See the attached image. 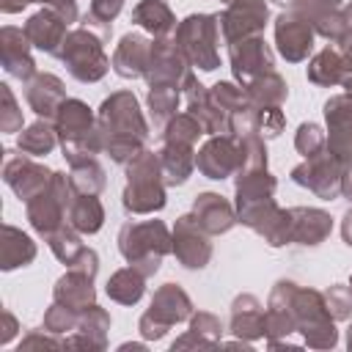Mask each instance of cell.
Masks as SVG:
<instances>
[{"instance_id": "1", "label": "cell", "mask_w": 352, "mask_h": 352, "mask_svg": "<svg viewBox=\"0 0 352 352\" xmlns=\"http://www.w3.org/2000/svg\"><path fill=\"white\" fill-rule=\"evenodd\" d=\"M96 126H99V138H102V151L118 165H126L132 157H138L146 148L148 124H146L140 102L132 91L110 94L99 104Z\"/></svg>"}, {"instance_id": "2", "label": "cell", "mask_w": 352, "mask_h": 352, "mask_svg": "<svg viewBox=\"0 0 352 352\" xmlns=\"http://www.w3.org/2000/svg\"><path fill=\"white\" fill-rule=\"evenodd\" d=\"M270 300L289 305L294 316V330L302 336V344L311 349H333L338 344L336 319L327 311L324 294L316 289L297 286L294 280H278L270 292Z\"/></svg>"}, {"instance_id": "3", "label": "cell", "mask_w": 352, "mask_h": 352, "mask_svg": "<svg viewBox=\"0 0 352 352\" xmlns=\"http://www.w3.org/2000/svg\"><path fill=\"white\" fill-rule=\"evenodd\" d=\"M118 253L126 264L138 267L146 278H151L162 258L173 253V236L162 220H129L118 231Z\"/></svg>"}, {"instance_id": "4", "label": "cell", "mask_w": 352, "mask_h": 352, "mask_svg": "<svg viewBox=\"0 0 352 352\" xmlns=\"http://www.w3.org/2000/svg\"><path fill=\"white\" fill-rule=\"evenodd\" d=\"M165 187L160 154L143 148L126 162V187L121 192V204L129 214H154L168 204Z\"/></svg>"}, {"instance_id": "5", "label": "cell", "mask_w": 352, "mask_h": 352, "mask_svg": "<svg viewBox=\"0 0 352 352\" xmlns=\"http://www.w3.org/2000/svg\"><path fill=\"white\" fill-rule=\"evenodd\" d=\"M55 129L60 138V151L66 157L69 165L94 160L102 151V138H99V126L96 118L91 113V107L82 99H66L55 116Z\"/></svg>"}, {"instance_id": "6", "label": "cell", "mask_w": 352, "mask_h": 352, "mask_svg": "<svg viewBox=\"0 0 352 352\" xmlns=\"http://www.w3.org/2000/svg\"><path fill=\"white\" fill-rule=\"evenodd\" d=\"M179 50L190 60V66H198L201 72H214L220 66V19L217 14H190L179 22L173 33Z\"/></svg>"}, {"instance_id": "7", "label": "cell", "mask_w": 352, "mask_h": 352, "mask_svg": "<svg viewBox=\"0 0 352 352\" xmlns=\"http://www.w3.org/2000/svg\"><path fill=\"white\" fill-rule=\"evenodd\" d=\"M58 58L77 82H99L110 69V58L104 52V38L82 25L69 30Z\"/></svg>"}, {"instance_id": "8", "label": "cell", "mask_w": 352, "mask_h": 352, "mask_svg": "<svg viewBox=\"0 0 352 352\" xmlns=\"http://www.w3.org/2000/svg\"><path fill=\"white\" fill-rule=\"evenodd\" d=\"M192 316V300L179 283H162L154 297L148 311L138 319V333L146 341H160L168 336V330L184 319Z\"/></svg>"}, {"instance_id": "9", "label": "cell", "mask_w": 352, "mask_h": 352, "mask_svg": "<svg viewBox=\"0 0 352 352\" xmlns=\"http://www.w3.org/2000/svg\"><path fill=\"white\" fill-rule=\"evenodd\" d=\"M72 198H74V187H72L69 176L60 173V170H55L52 173V182L38 195H33L25 204V214H28L30 228L36 234H41V236H50L52 231H58L60 226H66V214H69Z\"/></svg>"}, {"instance_id": "10", "label": "cell", "mask_w": 352, "mask_h": 352, "mask_svg": "<svg viewBox=\"0 0 352 352\" xmlns=\"http://www.w3.org/2000/svg\"><path fill=\"white\" fill-rule=\"evenodd\" d=\"M143 77L148 85H176L182 91H187L195 82V74L190 72V60L184 58L173 36L151 41V55Z\"/></svg>"}, {"instance_id": "11", "label": "cell", "mask_w": 352, "mask_h": 352, "mask_svg": "<svg viewBox=\"0 0 352 352\" xmlns=\"http://www.w3.org/2000/svg\"><path fill=\"white\" fill-rule=\"evenodd\" d=\"M341 176H344V165L327 148L314 157H305L300 165L292 168V182L305 187L322 201H333L341 195Z\"/></svg>"}, {"instance_id": "12", "label": "cell", "mask_w": 352, "mask_h": 352, "mask_svg": "<svg viewBox=\"0 0 352 352\" xmlns=\"http://www.w3.org/2000/svg\"><path fill=\"white\" fill-rule=\"evenodd\" d=\"M195 168L212 182L228 179L242 168V140L231 132L209 135V140H204V146L195 151Z\"/></svg>"}, {"instance_id": "13", "label": "cell", "mask_w": 352, "mask_h": 352, "mask_svg": "<svg viewBox=\"0 0 352 352\" xmlns=\"http://www.w3.org/2000/svg\"><path fill=\"white\" fill-rule=\"evenodd\" d=\"M228 60H231V72L234 80L242 82V88L248 82H253L256 77L267 74L275 69V55L270 50V44L264 41V36H245L228 44Z\"/></svg>"}, {"instance_id": "14", "label": "cell", "mask_w": 352, "mask_h": 352, "mask_svg": "<svg viewBox=\"0 0 352 352\" xmlns=\"http://www.w3.org/2000/svg\"><path fill=\"white\" fill-rule=\"evenodd\" d=\"M173 236V256L184 270H204L212 261V242L209 234L201 228L195 214H182L170 231Z\"/></svg>"}, {"instance_id": "15", "label": "cell", "mask_w": 352, "mask_h": 352, "mask_svg": "<svg viewBox=\"0 0 352 352\" xmlns=\"http://www.w3.org/2000/svg\"><path fill=\"white\" fill-rule=\"evenodd\" d=\"M52 173L47 165L36 162L30 154H11L6 151V162H3V182L14 190V195L19 201H30L33 195H38L50 182H52Z\"/></svg>"}, {"instance_id": "16", "label": "cell", "mask_w": 352, "mask_h": 352, "mask_svg": "<svg viewBox=\"0 0 352 352\" xmlns=\"http://www.w3.org/2000/svg\"><path fill=\"white\" fill-rule=\"evenodd\" d=\"M217 19H220L223 41L231 44L236 38L264 33L270 8H267V0H234L217 14Z\"/></svg>"}, {"instance_id": "17", "label": "cell", "mask_w": 352, "mask_h": 352, "mask_svg": "<svg viewBox=\"0 0 352 352\" xmlns=\"http://www.w3.org/2000/svg\"><path fill=\"white\" fill-rule=\"evenodd\" d=\"M308 80L314 85H344L346 77H352V41L341 38L319 50L308 60Z\"/></svg>"}, {"instance_id": "18", "label": "cell", "mask_w": 352, "mask_h": 352, "mask_svg": "<svg viewBox=\"0 0 352 352\" xmlns=\"http://www.w3.org/2000/svg\"><path fill=\"white\" fill-rule=\"evenodd\" d=\"M314 28L292 8H286L283 14H278L275 19V47L280 52V58H286L289 63H300L311 55L314 50Z\"/></svg>"}, {"instance_id": "19", "label": "cell", "mask_w": 352, "mask_h": 352, "mask_svg": "<svg viewBox=\"0 0 352 352\" xmlns=\"http://www.w3.org/2000/svg\"><path fill=\"white\" fill-rule=\"evenodd\" d=\"M324 121H327V151L341 162H352V99L346 94L330 96L324 102Z\"/></svg>"}, {"instance_id": "20", "label": "cell", "mask_w": 352, "mask_h": 352, "mask_svg": "<svg viewBox=\"0 0 352 352\" xmlns=\"http://www.w3.org/2000/svg\"><path fill=\"white\" fill-rule=\"evenodd\" d=\"M289 8L297 11L314 28V33L327 41H341L346 33V16L341 0H294Z\"/></svg>"}, {"instance_id": "21", "label": "cell", "mask_w": 352, "mask_h": 352, "mask_svg": "<svg viewBox=\"0 0 352 352\" xmlns=\"http://www.w3.org/2000/svg\"><path fill=\"white\" fill-rule=\"evenodd\" d=\"M25 36L30 38V44L38 50V52H47V55H55L60 52L66 36H69V22L50 6H44L41 11L30 14L28 22L22 25Z\"/></svg>"}, {"instance_id": "22", "label": "cell", "mask_w": 352, "mask_h": 352, "mask_svg": "<svg viewBox=\"0 0 352 352\" xmlns=\"http://www.w3.org/2000/svg\"><path fill=\"white\" fill-rule=\"evenodd\" d=\"M30 50H33V44L22 28L6 25L0 30V63H3L8 77H16L25 82L36 74V60H33Z\"/></svg>"}, {"instance_id": "23", "label": "cell", "mask_w": 352, "mask_h": 352, "mask_svg": "<svg viewBox=\"0 0 352 352\" xmlns=\"http://www.w3.org/2000/svg\"><path fill=\"white\" fill-rule=\"evenodd\" d=\"M66 85L60 77L50 72H36L30 80H25V102L38 118H52L58 116L60 104L66 102Z\"/></svg>"}, {"instance_id": "24", "label": "cell", "mask_w": 352, "mask_h": 352, "mask_svg": "<svg viewBox=\"0 0 352 352\" xmlns=\"http://www.w3.org/2000/svg\"><path fill=\"white\" fill-rule=\"evenodd\" d=\"M148 55H151V41L143 33H124L113 50L110 66L121 80H138L146 74Z\"/></svg>"}, {"instance_id": "25", "label": "cell", "mask_w": 352, "mask_h": 352, "mask_svg": "<svg viewBox=\"0 0 352 352\" xmlns=\"http://www.w3.org/2000/svg\"><path fill=\"white\" fill-rule=\"evenodd\" d=\"M192 214L209 236L228 234L239 223L236 220V206L228 204L220 192H198L195 201H192Z\"/></svg>"}, {"instance_id": "26", "label": "cell", "mask_w": 352, "mask_h": 352, "mask_svg": "<svg viewBox=\"0 0 352 352\" xmlns=\"http://www.w3.org/2000/svg\"><path fill=\"white\" fill-rule=\"evenodd\" d=\"M228 330L242 338V341H256L264 338L267 333V311L258 302L256 294H236L231 302V319H228Z\"/></svg>"}, {"instance_id": "27", "label": "cell", "mask_w": 352, "mask_h": 352, "mask_svg": "<svg viewBox=\"0 0 352 352\" xmlns=\"http://www.w3.org/2000/svg\"><path fill=\"white\" fill-rule=\"evenodd\" d=\"M275 190H278V182L267 170V165L239 168L236 170V182H234V192H236V204L234 206L236 209H245V206L270 201V198H275Z\"/></svg>"}, {"instance_id": "28", "label": "cell", "mask_w": 352, "mask_h": 352, "mask_svg": "<svg viewBox=\"0 0 352 352\" xmlns=\"http://www.w3.org/2000/svg\"><path fill=\"white\" fill-rule=\"evenodd\" d=\"M289 214H292V242L294 245L316 248L333 231V217L324 209H316V206H294V209H289Z\"/></svg>"}, {"instance_id": "29", "label": "cell", "mask_w": 352, "mask_h": 352, "mask_svg": "<svg viewBox=\"0 0 352 352\" xmlns=\"http://www.w3.org/2000/svg\"><path fill=\"white\" fill-rule=\"evenodd\" d=\"M52 302H60L77 314H82L85 308H91L96 302V289H94V278L80 272V270H72L66 275H60L55 280V289H52Z\"/></svg>"}, {"instance_id": "30", "label": "cell", "mask_w": 352, "mask_h": 352, "mask_svg": "<svg viewBox=\"0 0 352 352\" xmlns=\"http://www.w3.org/2000/svg\"><path fill=\"white\" fill-rule=\"evenodd\" d=\"M160 165H162V176L168 187H179L190 179V173L195 170V146L190 143H179V140H162L160 148Z\"/></svg>"}, {"instance_id": "31", "label": "cell", "mask_w": 352, "mask_h": 352, "mask_svg": "<svg viewBox=\"0 0 352 352\" xmlns=\"http://www.w3.org/2000/svg\"><path fill=\"white\" fill-rule=\"evenodd\" d=\"M107 330H110V314L99 308L96 302L85 308L77 319L74 336L63 338L66 346H82V349H104L107 346Z\"/></svg>"}, {"instance_id": "32", "label": "cell", "mask_w": 352, "mask_h": 352, "mask_svg": "<svg viewBox=\"0 0 352 352\" xmlns=\"http://www.w3.org/2000/svg\"><path fill=\"white\" fill-rule=\"evenodd\" d=\"M132 22L138 28H143L146 33H151L154 38H165L176 33V16L170 11V6L165 0H140L132 8Z\"/></svg>"}, {"instance_id": "33", "label": "cell", "mask_w": 352, "mask_h": 352, "mask_svg": "<svg viewBox=\"0 0 352 352\" xmlns=\"http://www.w3.org/2000/svg\"><path fill=\"white\" fill-rule=\"evenodd\" d=\"M36 258V242L16 226L6 223L3 226V239H0V270L11 272L19 267H28Z\"/></svg>"}, {"instance_id": "34", "label": "cell", "mask_w": 352, "mask_h": 352, "mask_svg": "<svg viewBox=\"0 0 352 352\" xmlns=\"http://www.w3.org/2000/svg\"><path fill=\"white\" fill-rule=\"evenodd\" d=\"M217 344H223V322L209 311H198V314L190 316V330L184 336H179L170 344V349H187V346L209 349V346H217Z\"/></svg>"}, {"instance_id": "35", "label": "cell", "mask_w": 352, "mask_h": 352, "mask_svg": "<svg viewBox=\"0 0 352 352\" xmlns=\"http://www.w3.org/2000/svg\"><path fill=\"white\" fill-rule=\"evenodd\" d=\"M66 223L74 231H80V234H96L104 226V206H102V201L96 195L74 192V198L69 204Z\"/></svg>"}, {"instance_id": "36", "label": "cell", "mask_w": 352, "mask_h": 352, "mask_svg": "<svg viewBox=\"0 0 352 352\" xmlns=\"http://www.w3.org/2000/svg\"><path fill=\"white\" fill-rule=\"evenodd\" d=\"M55 146H60V138H58V129H55V121L52 118L33 121L16 138V148L25 151V154H30V157H47Z\"/></svg>"}, {"instance_id": "37", "label": "cell", "mask_w": 352, "mask_h": 352, "mask_svg": "<svg viewBox=\"0 0 352 352\" xmlns=\"http://www.w3.org/2000/svg\"><path fill=\"white\" fill-rule=\"evenodd\" d=\"M245 94H248V99H250L253 107H283V102L289 96V85L272 69V72L256 77L253 82H248L245 85Z\"/></svg>"}, {"instance_id": "38", "label": "cell", "mask_w": 352, "mask_h": 352, "mask_svg": "<svg viewBox=\"0 0 352 352\" xmlns=\"http://www.w3.org/2000/svg\"><path fill=\"white\" fill-rule=\"evenodd\" d=\"M107 297L113 300V302H121V305H135L140 297H143V292H146V275L138 270V267H124V270H118V272H113L110 275V280H107Z\"/></svg>"}, {"instance_id": "39", "label": "cell", "mask_w": 352, "mask_h": 352, "mask_svg": "<svg viewBox=\"0 0 352 352\" xmlns=\"http://www.w3.org/2000/svg\"><path fill=\"white\" fill-rule=\"evenodd\" d=\"M146 99H148V110H151L154 124L165 126L176 116L179 104L184 102V91L176 88V85H148V96Z\"/></svg>"}, {"instance_id": "40", "label": "cell", "mask_w": 352, "mask_h": 352, "mask_svg": "<svg viewBox=\"0 0 352 352\" xmlns=\"http://www.w3.org/2000/svg\"><path fill=\"white\" fill-rule=\"evenodd\" d=\"M124 0H91L85 16H82V28L94 30L96 36H102L104 41L113 33V19L121 14Z\"/></svg>"}, {"instance_id": "41", "label": "cell", "mask_w": 352, "mask_h": 352, "mask_svg": "<svg viewBox=\"0 0 352 352\" xmlns=\"http://www.w3.org/2000/svg\"><path fill=\"white\" fill-rule=\"evenodd\" d=\"M69 182L74 187V192H82V195H99L107 184L104 179V168L94 160H85V162H77V165H69Z\"/></svg>"}, {"instance_id": "42", "label": "cell", "mask_w": 352, "mask_h": 352, "mask_svg": "<svg viewBox=\"0 0 352 352\" xmlns=\"http://www.w3.org/2000/svg\"><path fill=\"white\" fill-rule=\"evenodd\" d=\"M80 236H82V234H80V231H74V228L66 223V226H60L58 231H52V234H50V236H44V239H47L50 250L55 253V258H58V261H63V264L69 267V264H72V261L85 250V245H82V239H80Z\"/></svg>"}, {"instance_id": "43", "label": "cell", "mask_w": 352, "mask_h": 352, "mask_svg": "<svg viewBox=\"0 0 352 352\" xmlns=\"http://www.w3.org/2000/svg\"><path fill=\"white\" fill-rule=\"evenodd\" d=\"M294 148H297L302 157H314V154L324 151V148H327V135H324V129H322L319 124H314V121H302V124L297 126V135H294Z\"/></svg>"}, {"instance_id": "44", "label": "cell", "mask_w": 352, "mask_h": 352, "mask_svg": "<svg viewBox=\"0 0 352 352\" xmlns=\"http://www.w3.org/2000/svg\"><path fill=\"white\" fill-rule=\"evenodd\" d=\"M322 294H324L327 311H330V316H333L336 322H349V319H352V292H349V286L333 283V286H327Z\"/></svg>"}, {"instance_id": "45", "label": "cell", "mask_w": 352, "mask_h": 352, "mask_svg": "<svg viewBox=\"0 0 352 352\" xmlns=\"http://www.w3.org/2000/svg\"><path fill=\"white\" fill-rule=\"evenodd\" d=\"M0 102H3L0 104V129L3 132H22L25 118H22V110H19L16 96H14V91H11L8 82L0 85Z\"/></svg>"}, {"instance_id": "46", "label": "cell", "mask_w": 352, "mask_h": 352, "mask_svg": "<svg viewBox=\"0 0 352 352\" xmlns=\"http://www.w3.org/2000/svg\"><path fill=\"white\" fill-rule=\"evenodd\" d=\"M77 319H80L77 311H72V308H66V305H60V302H52V305L47 308V314H44V327H47L50 333H55V336H63V333H69V330L74 333Z\"/></svg>"}, {"instance_id": "47", "label": "cell", "mask_w": 352, "mask_h": 352, "mask_svg": "<svg viewBox=\"0 0 352 352\" xmlns=\"http://www.w3.org/2000/svg\"><path fill=\"white\" fill-rule=\"evenodd\" d=\"M286 126V116L280 107H256V129L261 138H278Z\"/></svg>"}, {"instance_id": "48", "label": "cell", "mask_w": 352, "mask_h": 352, "mask_svg": "<svg viewBox=\"0 0 352 352\" xmlns=\"http://www.w3.org/2000/svg\"><path fill=\"white\" fill-rule=\"evenodd\" d=\"M38 346H66V341L58 338L55 333H50L47 327H44V330H30V333L19 341V352H22V349H38Z\"/></svg>"}, {"instance_id": "49", "label": "cell", "mask_w": 352, "mask_h": 352, "mask_svg": "<svg viewBox=\"0 0 352 352\" xmlns=\"http://www.w3.org/2000/svg\"><path fill=\"white\" fill-rule=\"evenodd\" d=\"M69 267H72V270H80V272H85V275H91V278H96V272H99V256H96V250L85 248Z\"/></svg>"}, {"instance_id": "50", "label": "cell", "mask_w": 352, "mask_h": 352, "mask_svg": "<svg viewBox=\"0 0 352 352\" xmlns=\"http://www.w3.org/2000/svg\"><path fill=\"white\" fill-rule=\"evenodd\" d=\"M0 316H3V327H0V330H3V333H0V344L6 346V344H11V338L19 333V322H16V316H14L8 308H3V314H0Z\"/></svg>"}, {"instance_id": "51", "label": "cell", "mask_w": 352, "mask_h": 352, "mask_svg": "<svg viewBox=\"0 0 352 352\" xmlns=\"http://www.w3.org/2000/svg\"><path fill=\"white\" fill-rule=\"evenodd\" d=\"M30 3H38V0H0V11H3V14H19V11L28 8Z\"/></svg>"}, {"instance_id": "52", "label": "cell", "mask_w": 352, "mask_h": 352, "mask_svg": "<svg viewBox=\"0 0 352 352\" xmlns=\"http://www.w3.org/2000/svg\"><path fill=\"white\" fill-rule=\"evenodd\" d=\"M341 195L346 201H352V162L344 165V176H341Z\"/></svg>"}, {"instance_id": "53", "label": "cell", "mask_w": 352, "mask_h": 352, "mask_svg": "<svg viewBox=\"0 0 352 352\" xmlns=\"http://www.w3.org/2000/svg\"><path fill=\"white\" fill-rule=\"evenodd\" d=\"M341 236H344V242L352 248V209H346L344 217H341Z\"/></svg>"}, {"instance_id": "54", "label": "cell", "mask_w": 352, "mask_h": 352, "mask_svg": "<svg viewBox=\"0 0 352 352\" xmlns=\"http://www.w3.org/2000/svg\"><path fill=\"white\" fill-rule=\"evenodd\" d=\"M344 16H346V33H344V38L352 41V3L344 6Z\"/></svg>"}, {"instance_id": "55", "label": "cell", "mask_w": 352, "mask_h": 352, "mask_svg": "<svg viewBox=\"0 0 352 352\" xmlns=\"http://www.w3.org/2000/svg\"><path fill=\"white\" fill-rule=\"evenodd\" d=\"M118 349H146V344H121Z\"/></svg>"}, {"instance_id": "56", "label": "cell", "mask_w": 352, "mask_h": 352, "mask_svg": "<svg viewBox=\"0 0 352 352\" xmlns=\"http://www.w3.org/2000/svg\"><path fill=\"white\" fill-rule=\"evenodd\" d=\"M346 346L352 349V319H349V327H346Z\"/></svg>"}, {"instance_id": "57", "label": "cell", "mask_w": 352, "mask_h": 352, "mask_svg": "<svg viewBox=\"0 0 352 352\" xmlns=\"http://www.w3.org/2000/svg\"><path fill=\"white\" fill-rule=\"evenodd\" d=\"M272 3H278V6H286V8H289V6L294 3V0H272Z\"/></svg>"}, {"instance_id": "58", "label": "cell", "mask_w": 352, "mask_h": 352, "mask_svg": "<svg viewBox=\"0 0 352 352\" xmlns=\"http://www.w3.org/2000/svg\"><path fill=\"white\" fill-rule=\"evenodd\" d=\"M220 3H223V6H228V3H234V0H220Z\"/></svg>"}, {"instance_id": "59", "label": "cell", "mask_w": 352, "mask_h": 352, "mask_svg": "<svg viewBox=\"0 0 352 352\" xmlns=\"http://www.w3.org/2000/svg\"><path fill=\"white\" fill-rule=\"evenodd\" d=\"M349 292H352V275H349Z\"/></svg>"}]
</instances>
